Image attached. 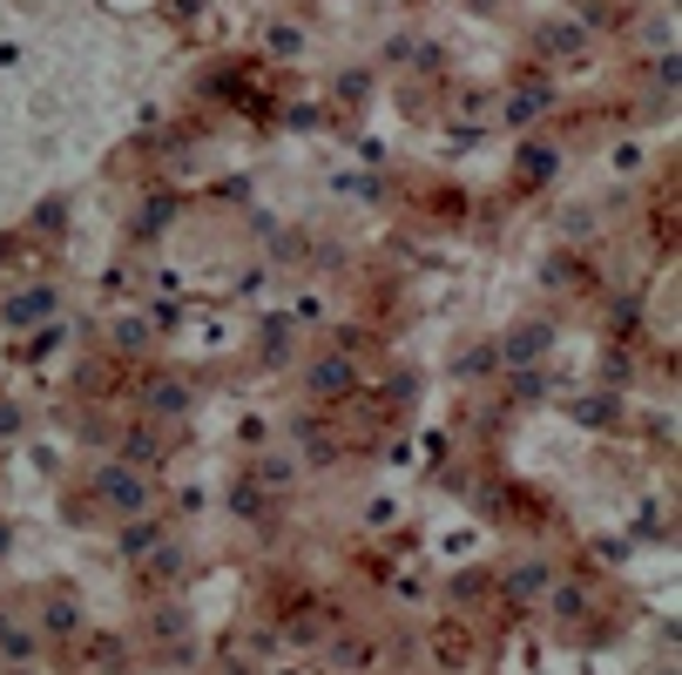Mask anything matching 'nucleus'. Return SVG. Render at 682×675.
<instances>
[{"instance_id":"nucleus-1","label":"nucleus","mask_w":682,"mask_h":675,"mask_svg":"<svg viewBox=\"0 0 682 675\" xmlns=\"http://www.w3.org/2000/svg\"><path fill=\"white\" fill-rule=\"evenodd\" d=\"M89 493L109 506V514H122V521H136V514H149V506H156V486H149V473H142V466H129V460L102 466V473L89 480Z\"/></svg>"},{"instance_id":"nucleus-2","label":"nucleus","mask_w":682,"mask_h":675,"mask_svg":"<svg viewBox=\"0 0 682 675\" xmlns=\"http://www.w3.org/2000/svg\"><path fill=\"white\" fill-rule=\"evenodd\" d=\"M548 345H554V324H548V318H528V324H514V331L500 338V359H507V365H541Z\"/></svg>"},{"instance_id":"nucleus-3","label":"nucleus","mask_w":682,"mask_h":675,"mask_svg":"<svg viewBox=\"0 0 682 675\" xmlns=\"http://www.w3.org/2000/svg\"><path fill=\"white\" fill-rule=\"evenodd\" d=\"M352 385H359L352 359H318V365L304 372V392H311V399H345Z\"/></svg>"},{"instance_id":"nucleus-4","label":"nucleus","mask_w":682,"mask_h":675,"mask_svg":"<svg viewBox=\"0 0 682 675\" xmlns=\"http://www.w3.org/2000/svg\"><path fill=\"white\" fill-rule=\"evenodd\" d=\"M34 655H41V635H34V628H21V622H14L8 608H0V662H14V668H28Z\"/></svg>"},{"instance_id":"nucleus-5","label":"nucleus","mask_w":682,"mask_h":675,"mask_svg":"<svg viewBox=\"0 0 682 675\" xmlns=\"http://www.w3.org/2000/svg\"><path fill=\"white\" fill-rule=\"evenodd\" d=\"M41 635H54V642L81 635V602H74V595H61V587H54V595L41 602Z\"/></svg>"},{"instance_id":"nucleus-6","label":"nucleus","mask_w":682,"mask_h":675,"mask_svg":"<svg viewBox=\"0 0 682 675\" xmlns=\"http://www.w3.org/2000/svg\"><path fill=\"white\" fill-rule=\"evenodd\" d=\"M162 547V521H149V514H136L129 527H122V561H149Z\"/></svg>"},{"instance_id":"nucleus-7","label":"nucleus","mask_w":682,"mask_h":675,"mask_svg":"<svg viewBox=\"0 0 682 675\" xmlns=\"http://www.w3.org/2000/svg\"><path fill=\"white\" fill-rule=\"evenodd\" d=\"M372 662H379V648H372L365 635H345V642H331V668L359 675V668H372Z\"/></svg>"},{"instance_id":"nucleus-8","label":"nucleus","mask_w":682,"mask_h":675,"mask_svg":"<svg viewBox=\"0 0 682 675\" xmlns=\"http://www.w3.org/2000/svg\"><path fill=\"white\" fill-rule=\"evenodd\" d=\"M48 311H54V291H21V298L0 304V318H8V324H34V318H48Z\"/></svg>"},{"instance_id":"nucleus-9","label":"nucleus","mask_w":682,"mask_h":675,"mask_svg":"<svg viewBox=\"0 0 682 675\" xmlns=\"http://www.w3.org/2000/svg\"><path fill=\"white\" fill-rule=\"evenodd\" d=\"M149 412H156V419H177V412H190V385H177V379H156V385H149Z\"/></svg>"},{"instance_id":"nucleus-10","label":"nucleus","mask_w":682,"mask_h":675,"mask_svg":"<svg viewBox=\"0 0 682 675\" xmlns=\"http://www.w3.org/2000/svg\"><path fill=\"white\" fill-rule=\"evenodd\" d=\"M548 581H554V567H548V561H528V567H514V574H507V595H514V602H528V595H541Z\"/></svg>"},{"instance_id":"nucleus-11","label":"nucleus","mask_w":682,"mask_h":675,"mask_svg":"<svg viewBox=\"0 0 682 675\" xmlns=\"http://www.w3.org/2000/svg\"><path fill=\"white\" fill-rule=\"evenodd\" d=\"M548 608H554L561 622H574V615H588V587H581V581H554V595H548Z\"/></svg>"},{"instance_id":"nucleus-12","label":"nucleus","mask_w":682,"mask_h":675,"mask_svg":"<svg viewBox=\"0 0 682 675\" xmlns=\"http://www.w3.org/2000/svg\"><path fill=\"white\" fill-rule=\"evenodd\" d=\"M122 460H136V466H149V460H162V440H156L149 426H136V433H122Z\"/></svg>"},{"instance_id":"nucleus-13","label":"nucleus","mask_w":682,"mask_h":675,"mask_svg":"<svg viewBox=\"0 0 682 675\" xmlns=\"http://www.w3.org/2000/svg\"><path fill=\"white\" fill-rule=\"evenodd\" d=\"M177 628H190V615H183L177 602H162V608L149 615V635H162V642H169V635H177Z\"/></svg>"},{"instance_id":"nucleus-14","label":"nucleus","mask_w":682,"mask_h":675,"mask_svg":"<svg viewBox=\"0 0 682 675\" xmlns=\"http://www.w3.org/2000/svg\"><path fill=\"white\" fill-rule=\"evenodd\" d=\"M177 567H183V554H177V547H169V541H162V547L149 554V574H156V581H169V574H177Z\"/></svg>"},{"instance_id":"nucleus-15","label":"nucleus","mask_w":682,"mask_h":675,"mask_svg":"<svg viewBox=\"0 0 682 675\" xmlns=\"http://www.w3.org/2000/svg\"><path fill=\"white\" fill-rule=\"evenodd\" d=\"M116 345H122V352H142V345H149V331H142L136 318H122V324H116Z\"/></svg>"},{"instance_id":"nucleus-16","label":"nucleus","mask_w":682,"mask_h":675,"mask_svg":"<svg viewBox=\"0 0 682 675\" xmlns=\"http://www.w3.org/2000/svg\"><path fill=\"white\" fill-rule=\"evenodd\" d=\"M521 169H528V183H548V169H554V155H548V149H528V155H521Z\"/></svg>"},{"instance_id":"nucleus-17","label":"nucleus","mask_w":682,"mask_h":675,"mask_svg":"<svg viewBox=\"0 0 682 675\" xmlns=\"http://www.w3.org/2000/svg\"><path fill=\"white\" fill-rule=\"evenodd\" d=\"M291 480V460H264V486H284Z\"/></svg>"}]
</instances>
